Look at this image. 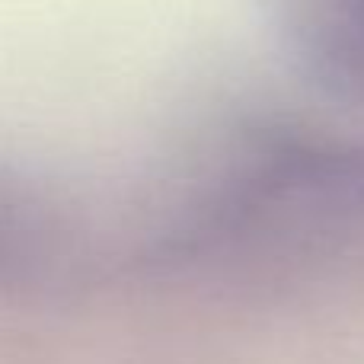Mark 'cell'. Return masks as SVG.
Segmentation results:
<instances>
[{"mask_svg":"<svg viewBox=\"0 0 364 364\" xmlns=\"http://www.w3.org/2000/svg\"><path fill=\"white\" fill-rule=\"evenodd\" d=\"M316 32L333 74L364 90V0H323Z\"/></svg>","mask_w":364,"mask_h":364,"instance_id":"1","label":"cell"}]
</instances>
